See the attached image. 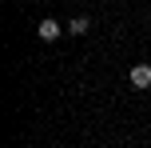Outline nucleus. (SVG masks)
Returning a JSON list of instances; mask_svg holds the SVG:
<instances>
[{
    "label": "nucleus",
    "instance_id": "f257e3e1",
    "mask_svg": "<svg viewBox=\"0 0 151 148\" xmlns=\"http://www.w3.org/2000/svg\"><path fill=\"white\" fill-rule=\"evenodd\" d=\"M131 88H151V64H135V68L127 72Z\"/></svg>",
    "mask_w": 151,
    "mask_h": 148
},
{
    "label": "nucleus",
    "instance_id": "f03ea898",
    "mask_svg": "<svg viewBox=\"0 0 151 148\" xmlns=\"http://www.w3.org/2000/svg\"><path fill=\"white\" fill-rule=\"evenodd\" d=\"M36 32H40V40H56V36H60V24H56L52 16H44V20H40V28H36Z\"/></svg>",
    "mask_w": 151,
    "mask_h": 148
},
{
    "label": "nucleus",
    "instance_id": "7ed1b4c3",
    "mask_svg": "<svg viewBox=\"0 0 151 148\" xmlns=\"http://www.w3.org/2000/svg\"><path fill=\"white\" fill-rule=\"evenodd\" d=\"M88 28H91V20H88V16H76V20L68 24V32H72V36H83Z\"/></svg>",
    "mask_w": 151,
    "mask_h": 148
}]
</instances>
